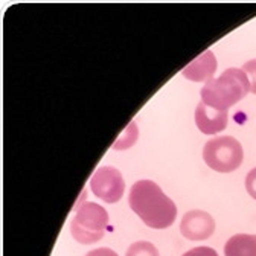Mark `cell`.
Here are the masks:
<instances>
[{"label":"cell","mask_w":256,"mask_h":256,"mask_svg":"<svg viewBox=\"0 0 256 256\" xmlns=\"http://www.w3.org/2000/svg\"><path fill=\"white\" fill-rule=\"evenodd\" d=\"M242 70H244L246 75L248 76V81H250V92L256 94V60H250V61L244 62Z\"/></svg>","instance_id":"obj_11"},{"label":"cell","mask_w":256,"mask_h":256,"mask_svg":"<svg viewBox=\"0 0 256 256\" xmlns=\"http://www.w3.org/2000/svg\"><path fill=\"white\" fill-rule=\"evenodd\" d=\"M93 194L107 203H118L125 190V182L119 170L113 166H101L90 178Z\"/></svg>","instance_id":"obj_5"},{"label":"cell","mask_w":256,"mask_h":256,"mask_svg":"<svg viewBox=\"0 0 256 256\" xmlns=\"http://www.w3.org/2000/svg\"><path fill=\"white\" fill-rule=\"evenodd\" d=\"M215 230L214 218L204 210H189L183 215L180 222V232L190 241H200L209 238Z\"/></svg>","instance_id":"obj_6"},{"label":"cell","mask_w":256,"mask_h":256,"mask_svg":"<svg viewBox=\"0 0 256 256\" xmlns=\"http://www.w3.org/2000/svg\"><path fill=\"white\" fill-rule=\"evenodd\" d=\"M86 256H119V254L107 247H101V248H94V250L88 252Z\"/></svg>","instance_id":"obj_14"},{"label":"cell","mask_w":256,"mask_h":256,"mask_svg":"<svg viewBox=\"0 0 256 256\" xmlns=\"http://www.w3.org/2000/svg\"><path fill=\"white\" fill-rule=\"evenodd\" d=\"M126 256H158V250L148 241H138L128 247Z\"/></svg>","instance_id":"obj_10"},{"label":"cell","mask_w":256,"mask_h":256,"mask_svg":"<svg viewBox=\"0 0 256 256\" xmlns=\"http://www.w3.org/2000/svg\"><path fill=\"white\" fill-rule=\"evenodd\" d=\"M246 189L248 196L256 200V168H253L246 177Z\"/></svg>","instance_id":"obj_12"},{"label":"cell","mask_w":256,"mask_h":256,"mask_svg":"<svg viewBox=\"0 0 256 256\" xmlns=\"http://www.w3.org/2000/svg\"><path fill=\"white\" fill-rule=\"evenodd\" d=\"M182 256H218V253L210 248V247H206V246H202V247H196V248H190Z\"/></svg>","instance_id":"obj_13"},{"label":"cell","mask_w":256,"mask_h":256,"mask_svg":"<svg viewBox=\"0 0 256 256\" xmlns=\"http://www.w3.org/2000/svg\"><path fill=\"white\" fill-rule=\"evenodd\" d=\"M226 256H256V235L238 234L224 246Z\"/></svg>","instance_id":"obj_9"},{"label":"cell","mask_w":256,"mask_h":256,"mask_svg":"<svg viewBox=\"0 0 256 256\" xmlns=\"http://www.w3.org/2000/svg\"><path fill=\"white\" fill-rule=\"evenodd\" d=\"M250 93V81L242 69L230 68L221 76L212 78L202 88V102L206 106L228 112L232 106L240 102Z\"/></svg>","instance_id":"obj_2"},{"label":"cell","mask_w":256,"mask_h":256,"mask_svg":"<svg viewBox=\"0 0 256 256\" xmlns=\"http://www.w3.org/2000/svg\"><path fill=\"white\" fill-rule=\"evenodd\" d=\"M107 226V210L96 203H84L78 208L70 222V232L80 244H93L104 238Z\"/></svg>","instance_id":"obj_3"},{"label":"cell","mask_w":256,"mask_h":256,"mask_svg":"<svg viewBox=\"0 0 256 256\" xmlns=\"http://www.w3.org/2000/svg\"><path fill=\"white\" fill-rule=\"evenodd\" d=\"M216 70V58L212 50H204L198 58L190 61L188 66L182 70V75L189 81L200 82L210 81Z\"/></svg>","instance_id":"obj_8"},{"label":"cell","mask_w":256,"mask_h":256,"mask_svg":"<svg viewBox=\"0 0 256 256\" xmlns=\"http://www.w3.org/2000/svg\"><path fill=\"white\" fill-rule=\"evenodd\" d=\"M229 114L200 102L196 110V124L197 128L204 134H216L228 126Z\"/></svg>","instance_id":"obj_7"},{"label":"cell","mask_w":256,"mask_h":256,"mask_svg":"<svg viewBox=\"0 0 256 256\" xmlns=\"http://www.w3.org/2000/svg\"><path fill=\"white\" fill-rule=\"evenodd\" d=\"M203 158L206 165L216 172H232L241 166L244 151L235 138L220 136L206 142Z\"/></svg>","instance_id":"obj_4"},{"label":"cell","mask_w":256,"mask_h":256,"mask_svg":"<svg viewBox=\"0 0 256 256\" xmlns=\"http://www.w3.org/2000/svg\"><path fill=\"white\" fill-rule=\"evenodd\" d=\"M133 212L151 229H166L177 218L176 203L164 194L156 182H136L128 196Z\"/></svg>","instance_id":"obj_1"}]
</instances>
